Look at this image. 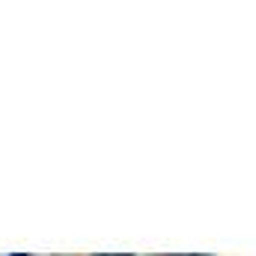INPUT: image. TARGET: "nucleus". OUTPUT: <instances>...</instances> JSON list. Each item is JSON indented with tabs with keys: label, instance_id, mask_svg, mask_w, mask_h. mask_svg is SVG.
Returning <instances> with one entry per match:
<instances>
[{
	"label": "nucleus",
	"instance_id": "1",
	"mask_svg": "<svg viewBox=\"0 0 256 256\" xmlns=\"http://www.w3.org/2000/svg\"><path fill=\"white\" fill-rule=\"evenodd\" d=\"M15 256H24V254H15Z\"/></svg>",
	"mask_w": 256,
	"mask_h": 256
}]
</instances>
